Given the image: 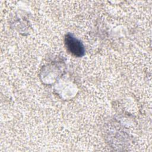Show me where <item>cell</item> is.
<instances>
[{
	"label": "cell",
	"mask_w": 152,
	"mask_h": 152,
	"mask_svg": "<svg viewBox=\"0 0 152 152\" xmlns=\"http://www.w3.org/2000/svg\"><path fill=\"white\" fill-rule=\"evenodd\" d=\"M66 50L72 55L81 57L84 55L85 50L81 42L71 34H67L65 37Z\"/></svg>",
	"instance_id": "6da1fadb"
}]
</instances>
